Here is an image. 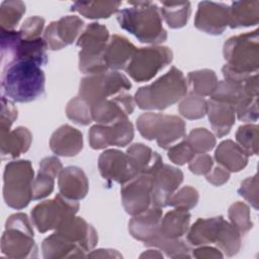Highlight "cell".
Returning <instances> with one entry per match:
<instances>
[{
  "label": "cell",
  "mask_w": 259,
  "mask_h": 259,
  "mask_svg": "<svg viewBox=\"0 0 259 259\" xmlns=\"http://www.w3.org/2000/svg\"><path fill=\"white\" fill-rule=\"evenodd\" d=\"M84 26L83 20L76 15H67L53 21L44 32V39L50 50L56 51L72 44Z\"/></svg>",
  "instance_id": "2e32d148"
},
{
  "label": "cell",
  "mask_w": 259,
  "mask_h": 259,
  "mask_svg": "<svg viewBox=\"0 0 259 259\" xmlns=\"http://www.w3.org/2000/svg\"><path fill=\"white\" fill-rule=\"evenodd\" d=\"M140 134L147 140H156L159 147L168 149L185 135V122L176 115L147 112L137 119Z\"/></svg>",
  "instance_id": "ba28073f"
},
{
  "label": "cell",
  "mask_w": 259,
  "mask_h": 259,
  "mask_svg": "<svg viewBox=\"0 0 259 259\" xmlns=\"http://www.w3.org/2000/svg\"><path fill=\"white\" fill-rule=\"evenodd\" d=\"M79 203L57 194L54 199L46 200L33 207L31 210V220L40 233L57 229L67 218L77 213Z\"/></svg>",
  "instance_id": "8fae6325"
},
{
  "label": "cell",
  "mask_w": 259,
  "mask_h": 259,
  "mask_svg": "<svg viewBox=\"0 0 259 259\" xmlns=\"http://www.w3.org/2000/svg\"><path fill=\"white\" fill-rule=\"evenodd\" d=\"M187 88L182 72L172 67L152 84L141 87L136 92L135 101L141 109L163 110L183 98Z\"/></svg>",
  "instance_id": "277c9868"
},
{
  "label": "cell",
  "mask_w": 259,
  "mask_h": 259,
  "mask_svg": "<svg viewBox=\"0 0 259 259\" xmlns=\"http://www.w3.org/2000/svg\"><path fill=\"white\" fill-rule=\"evenodd\" d=\"M47 48V42L41 37L33 39L22 38L18 47L17 60H29L35 62L39 66L46 65L48 62V56L46 53Z\"/></svg>",
  "instance_id": "836d02e7"
},
{
  "label": "cell",
  "mask_w": 259,
  "mask_h": 259,
  "mask_svg": "<svg viewBox=\"0 0 259 259\" xmlns=\"http://www.w3.org/2000/svg\"><path fill=\"white\" fill-rule=\"evenodd\" d=\"M229 218L232 222L231 224L241 233V235L252 228L249 207L241 201H237L230 206Z\"/></svg>",
  "instance_id": "f6af8a7d"
},
{
  "label": "cell",
  "mask_w": 259,
  "mask_h": 259,
  "mask_svg": "<svg viewBox=\"0 0 259 259\" xmlns=\"http://www.w3.org/2000/svg\"><path fill=\"white\" fill-rule=\"evenodd\" d=\"M3 196L6 204L22 209L32 199L33 169L27 160L13 161L5 166Z\"/></svg>",
  "instance_id": "8992f818"
},
{
  "label": "cell",
  "mask_w": 259,
  "mask_h": 259,
  "mask_svg": "<svg viewBox=\"0 0 259 259\" xmlns=\"http://www.w3.org/2000/svg\"><path fill=\"white\" fill-rule=\"evenodd\" d=\"M32 136L23 126H18L13 131L1 133V156L2 159L17 158L25 153L31 144Z\"/></svg>",
  "instance_id": "484cf974"
},
{
  "label": "cell",
  "mask_w": 259,
  "mask_h": 259,
  "mask_svg": "<svg viewBox=\"0 0 259 259\" xmlns=\"http://www.w3.org/2000/svg\"><path fill=\"white\" fill-rule=\"evenodd\" d=\"M56 232L85 252L90 251L98 241L95 229L84 219L75 217V214L62 222Z\"/></svg>",
  "instance_id": "d6986e66"
},
{
  "label": "cell",
  "mask_w": 259,
  "mask_h": 259,
  "mask_svg": "<svg viewBox=\"0 0 259 259\" xmlns=\"http://www.w3.org/2000/svg\"><path fill=\"white\" fill-rule=\"evenodd\" d=\"M66 113L69 119L81 125H87L93 120L91 115V105L79 95L69 101Z\"/></svg>",
  "instance_id": "60d3db41"
},
{
  "label": "cell",
  "mask_w": 259,
  "mask_h": 259,
  "mask_svg": "<svg viewBox=\"0 0 259 259\" xmlns=\"http://www.w3.org/2000/svg\"><path fill=\"white\" fill-rule=\"evenodd\" d=\"M259 20L258 1H237L230 7V22L232 28L256 25Z\"/></svg>",
  "instance_id": "4dcf8cb0"
},
{
  "label": "cell",
  "mask_w": 259,
  "mask_h": 259,
  "mask_svg": "<svg viewBox=\"0 0 259 259\" xmlns=\"http://www.w3.org/2000/svg\"><path fill=\"white\" fill-rule=\"evenodd\" d=\"M120 2H105V1H94V2H75L71 6L72 11H76L83 16L91 19L108 18L111 14L115 13L120 6Z\"/></svg>",
  "instance_id": "1f68e13d"
},
{
  "label": "cell",
  "mask_w": 259,
  "mask_h": 259,
  "mask_svg": "<svg viewBox=\"0 0 259 259\" xmlns=\"http://www.w3.org/2000/svg\"><path fill=\"white\" fill-rule=\"evenodd\" d=\"M161 14L171 28L184 26L189 18L191 8L189 2H162Z\"/></svg>",
  "instance_id": "d6a6232c"
},
{
  "label": "cell",
  "mask_w": 259,
  "mask_h": 259,
  "mask_svg": "<svg viewBox=\"0 0 259 259\" xmlns=\"http://www.w3.org/2000/svg\"><path fill=\"white\" fill-rule=\"evenodd\" d=\"M46 78L40 66L29 60H17L2 69L3 96L16 102H30L45 94Z\"/></svg>",
  "instance_id": "6da1fadb"
},
{
  "label": "cell",
  "mask_w": 259,
  "mask_h": 259,
  "mask_svg": "<svg viewBox=\"0 0 259 259\" xmlns=\"http://www.w3.org/2000/svg\"><path fill=\"white\" fill-rule=\"evenodd\" d=\"M190 213L188 209L175 208L170 210L161 219L159 232L163 237L169 239L181 238L186 234L189 226Z\"/></svg>",
  "instance_id": "f546056e"
},
{
  "label": "cell",
  "mask_w": 259,
  "mask_h": 259,
  "mask_svg": "<svg viewBox=\"0 0 259 259\" xmlns=\"http://www.w3.org/2000/svg\"><path fill=\"white\" fill-rule=\"evenodd\" d=\"M146 246H153V247L160 248L162 251H164L167 254V256L172 258L190 257V255L188 254L189 249L183 240H181L180 238L169 239V238L163 237L160 234V232H159V235Z\"/></svg>",
  "instance_id": "ab89813d"
},
{
  "label": "cell",
  "mask_w": 259,
  "mask_h": 259,
  "mask_svg": "<svg viewBox=\"0 0 259 259\" xmlns=\"http://www.w3.org/2000/svg\"><path fill=\"white\" fill-rule=\"evenodd\" d=\"M25 12V4L22 1H4L0 8L1 29L14 30L20 18Z\"/></svg>",
  "instance_id": "f35d334b"
},
{
  "label": "cell",
  "mask_w": 259,
  "mask_h": 259,
  "mask_svg": "<svg viewBox=\"0 0 259 259\" xmlns=\"http://www.w3.org/2000/svg\"><path fill=\"white\" fill-rule=\"evenodd\" d=\"M1 250L10 258L37 256L32 225L25 213L18 212L8 218L1 238Z\"/></svg>",
  "instance_id": "52a82bcc"
},
{
  "label": "cell",
  "mask_w": 259,
  "mask_h": 259,
  "mask_svg": "<svg viewBox=\"0 0 259 259\" xmlns=\"http://www.w3.org/2000/svg\"><path fill=\"white\" fill-rule=\"evenodd\" d=\"M230 7L223 3L203 1L198 4L194 25L209 34H221L229 25Z\"/></svg>",
  "instance_id": "e0dca14e"
},
{
  "label": "cell",
  "mask_w": 259,
  "mask_h": 259,
  "mask_svg": "<svg viewBox=\"0 0 259 259\" xmlns=\"http://www.w3.org/2000/svg\"><path fill=\"white\" fill-rule=\"evenodd\" d=\"M206 113L215 135L222 138L228 135L235 122L236 106L209 98L206 101Z\"/></svg>",
  "instance_id": "603a6c76"
},
{
  "label": "cell",
  "mask_w": 259,
  "mask_h": 259,
  "mask_svg": "<svg viewBox=\"0 0 259 259\" xmlns=\"http://www.w3.org/2000/svg\"><path fill=\"white\" fill-rule=\"evenodd\" d=\"M198 201V192L191 186H184L177 192H174L168 200V205L175 208L190 209Z\"/></svg>",
  "instance_id": "7dc6e473"
},
{
  "label": "cell",
  "mask_w": 259,
  "mask_h": 259,
  "mask_svg": "<svg viewBox=\"0 0 259 259\" xmlns=\"http://www.w3.org/2000/svg\"><path fill=\"white\" fill-rule=\"evenodd\" d=\"M136 51L137 48L124 36L112 35L104 52V60L108 69L113 71L125 69Z\"/></svg>",
  "instance_id": "cb8c5ba5"
},
{
  "label": "cell",
  "mask_w": 259,
  "mask_h": 259,
  "mask_svg": "<svg viewBox=\"0 0 259 259\" xmlns=\"http://www.w3.org/2000/svg\"><path fill=\"white\" fill-rule=\"evenodd\" d=\"M134 108V98L128 94L120 93L91 105V115L99 124H111L127 118Z\"/></svg>",
  "instance_id": "5bb4252c"
},
{
  "label": "cell",
  "mask_w": 259,
  "mask_h": 259,
  "mask_svg": "<svg viewBox=\"0 0 259 259\" xmlns=\"http://www.w3.org/2000/svg\"><path fill=\"white\" fill-rule=\"evenodd\" d=\"M206 108V101L203 97L191 93L181 101L179 112L188 119H197L205 115Z\"/></svg>",
  "instance_id": "ee69618b"
},
{
  "label": "cell",
  "mask_w": 259,
  "mask_h": 259,
  "mask_svg": "<svg viewBox=\"0 0 259 259\" xmlns=\"http://www.w3.org/2000/svg\"><path fill=\"white\" fill-rule=\"evenodd\" d=\"M109 41V33L104 25L90 23L77 40L81 48L79 53V69L82 73L92 75L108 70L104 60V52Z\"/></svg>",
  "instance_id": "5b68a950"
},
{
  "label": "cell",
  "mask_w": 259,
  "mask_h": 259,
  "mask_svg": "<svg viewBox=\"0 0 259 259\" xmlns=\"http://www.w3.org/2000/svg\"><path fill=\"white\" fill-rule=\"evenodd\" d=\"M2 109H1V133L9 132L12 123L17 118V109L5 96L1 98Z\"/></svg>",
  "instance_id": "816d5d0a"
},
{
  "label": "cell",
  "mask_w": 259,
  "mask_h": 259,
  "mask_svg": "<svg viewBox=\"0 0 259 259\" xmlns=\"http://www.w3.org/2000/svg\"><path fill=\"white\" fill-rule=\"evenodd\" d=\"M127 8L117 13L121 28L134 34L140 41L160 44L166 40L167 32L162 25L160 8L151 1L128 2Z\"/></svg>",
  "instance_id": "7a4b0ae2"
},
{
  "label": "cell",
  "mask_w": 259,
  "mask_h": 259,
  "mask_svg": "<svg viewBox=\"0 0 259 259\" xmlns=\"http://www.w3.org/2000/svg\"><path fill=\"white\" fill-rule=\"evenodd\" d=\"M161 218L162 208L152 205L147 210L134 215L128 223V231L135 239L147 245L159 235Z\"/></svg>",
  "instance_id": "ffe728a7"
},
{
  "label": "cell",
  "mask_w": 259,
  "mask_h": 259,
  "mask_svg": "<svg viewBox=\"0 0 259 259\" xmlns=\"http://www.w3.org/2000/svg\"><path fill=\"white\" fill-rule=\"evenodd\" d=\"M60 193L68 199L80 200L88 192V180L83 170L76 166H70L59 174Z\"/></svg>",
  "instance_id": "7402d4cb"
},
{
  "label": "cell",
  "mask_w": 259,
  "mask_h": 259,
  "mask_svg": "<svg viewBox=\"0 0 259 259\" xmlns=\"http://www.w3.org/2000/svg\"><path fill=\"white\" fill-rule=\"evenodd\" d=\"M257 175L249 177L244 180L239 188L238 192L246 200H248L256 209L258 208V194H257Z\"/></svg>",
  "instance_id": "f5cc1de1"
},
{
  "label": "cell",
  "mask_w": 259,
  "mask_h": 259,
  "mask_svg": "<svg viewBox=\"0 0 259 259\" xmlns=\"http://www.w3.org/2000/svg\"><path fill=\"white\" fill-rule=\"evenodd\" d=\"M223 217L198 219L190 228L187 241L192 245H204L215 243Z\"/></svg>",
  "instance_id": "f1b7e54d"
},
{
  "label": "cell",
  "mask_w": 259,
  "mask_h": 259,
  "mask_svg": "<svg viewBox=\"0 0 259 259\" xmlns=\"http://www.w3.org/2000/svg\"><path fill=\"white\" fill-rule=\"evenodd\" d=\"M190 171L197 175H207L212 167V159L207 154H196L188 165Z\"/></svg>",
  "instance_id": "db71d44e"
},
{
  "label": "cell",
  "mask_w": 259,
  "mask_h": 259,
  "mask_svg": "<svg viewBox=\"0 0 259 259\" xmlns=\"http://www.w3.org/2000/svg\"><path fill=\"white\" fill-rule=\"evenodd\" d=\"M185 140L195 155L204 154L212 150L215 146V138L206 128L192 130Z\"/></svg>",
  "instance_id": "b9f144b4"
},
{
  "label": "cell",
  "mask_w": 259,
  "mask_h": 259,
  "mask_svg": "<svg viewBox=\"0 0 259 259\" xmlns=\"http://www.w3.org/2000/svg\"><path fill=\"white\" fill-rule=\"evenodd\" d=\"M229 178H230V173L227 171V169L222 167L214 168L212 172H209L206 175V180L215 186H220L226 183L229 180Z\"/></svg>",
  "instance_id": "11a10c76"
},
{
  "label": "cell",
  "mask_w": 259,
  "mask_h": 259,
  "mask_svg": "<svg viewBox=\"0 0 259 259\" xmlns=\"http://www.w3.org/2000/svg\"><path fill=\"white\" fill-rule=\"evenodd\" d=\"M238 145L248 154L256 155L258 152V126L256 124H245L236 133Z\"/></svg>",
  "instance_id": "7bdbcfd3"
},
{
  "label": "cell",
  "mask_w": 259,
  "mask_h": 259,
  "mask_svg": "<svg viewBox=\"0 0 259 259\" xmlns=\"http://www.w3.org/2000/svg\"><path fill=\"white\" fill-rule=\"evenodd\" d=\"M215 244L228 255L233 256L241 247V233L230 223L223 220Z\"/></svg>",
  "instance_id": "8d00e7d4"
},
{
  "label": "cell",
  "mask_w": 259,
  "mask_h": 259,
  "mask_svg": "<svg viewBox=\"0 0 259 259\" xmlns=\"http://www.w3.org/2000/svg\"><path fill=\"white\" fill-rule=\"evenodd\" d=\"M89 144L92 149L99 150L108 146L124 147L134 138V126L125 118L111 124H95L89 133Z\"/></svg>",
  "instance_id": "7c38bea8"
},
{
  "label": "cell",
  "mask_w": 259,
  "mask_h": 259,
  "mask_svg": "<svg viewBox=\"0 0 259 259\" xmlns=\"http://www.w3.org/2000/svg\"><path fill=\"white\" fill-rule=\"evenodd\" d=\"M51 150L59 156H76L83 148V136L80 131L64 124L54 132L50 140Z\"/></svg>",
  "instance_id": "44dd1931"
},
{
  "label": "cell",
  "mask_w": 259,
  "mask_h": 259,
  "mask_svg": "<svg viewBox=\"0 0 259 259\" xmlns=\"http://www.w3.org/2000/svg\"><path fill=\"white\" fill-rule=\"evenodd\" d=\"M244 95V82L225 79L218 83V86L213 93L210 95V98L220 102H226L237 106Z\"/></svg>",
  "instance_id": "d590c367"
},
{
  "label": "cell",
  "mask_w": 259,
  "mask_h": 259,
  "mask_svg": "<svg viewBox=\"0 0 259 259\" xmlns=\"http://www.w3.org/2000/svg\"><path fill=\"white\" fill-rule=\"evenodd\" d=\"M227 64L222 71L225 79L245 82L259 67L258 30L229 38L224 46Z\"/></svg>",
  "instance_id": "3957f363"
},
{
  "label": "cell",
  "mask_w": 259,
  "mask_h": 259,
  "mask_svg": "<svg viewBox=\"0 0 259 259\" xmlns=\"http://www.w3.org/2000/svg\"><path fill=\"white\" fill-rule=\"evenodd\" d=\"M188 81L192 93L201 97L207 95L210 96L219 83L214 72L208 69L188 73Z\"/></svg>",
  "instance_id": "e575fe53"
},
{
  "label": "cell",
  "mask_w": 259,
  "mask_h": 259,
  "mask_svg": "<svg viewBox=\"0 0 259 259\" xmlns=\"http://www.w3.org/2000/svg\"><path fill=\"white\" fill-rule=\"evenodd\" d=\"M42 253L45 258H65V257H85V251L79 246L70 242L57 232L44 240Z\"/></svg>",
  "instance_id": "83f0119b"
},
{
  "label": "cell",
  "mask_w": 259,
  "mask_h": 259,
  "mask_svg": "<svg viewBox=\"0 0 259 259\" xmlns=\"http://www.w3.org/2000/svg\"><path fill=\"white\" fill-rule=\"evenodd\" d=\"M193 256L197 257V258H202V257H206V258H221L223 257L222 253L214 249V248H209V247H201L198 248L196 250H194L193 252Z\"/></svg>",
  "instance_id": "9f6ffc18"
},
{
  "label": "cell",
  "mask_w": 259,
  "mask_h": 259,
  "mask_svg": "<svg viewBox=\"0 0 259 259\" xmlns=\"http://www.w3.org/2000/svg\"><path fill=\"white\" fill-rule=\"evenodd\" d=\"M195 156L191 147L186 140H183L177 145L170 147L168 150V158L177 165H184Z\"/></svg>",
  "instance_id": "681fc988"
},
{
  "label": "cell",
  "mask_w": 259,
  "mask_h": 259,
  "mask_svg": "<svg viewBox=\"0 0 259 259\" xmlns=\"http://www.w3.org/2000/svg\"><path fill=\"white\" fill-rule=\"evenodd\" d=\"M183 181V173L170 165L162 164L152 174V205L163 208Z\"/></svg>",
  "instance_id": "9a60e30c"
},
{
  "label": "cell",
  "mask_w": 259,
  "mask_h": 259,
  "mask_svg": "<svg viewBox=\"0 0 259 259\" xmlns=\"http://www.w3.org/2000/svg\"><path fill=\"white\" fill-rule=\"evenodd\" d=\"M131 87V82L123 74L117 71H105L83 78L79 86V96L93 105L98 101L118 95Z\"/></svg>",
  "instance_id": "9c48e42d"
},
{
  "label": "cell",
  "mask_w": 259,
  "mask_h": 259,
  "mask_svg": "<svg viewBox=\"0 0 259 259\" xmlns=\"http://www.w3.org/2000/svg\"><path fill=\"white\" fill-rule=\"evenodd\" d=\"M57 175L40 168L32 185V199L37 200L51 194L54 190V181Z\"/></svg>",
  "instance_id": "bcb514c9"
},
{
  "label": "cell",
  "mask_w": 259,
  "mask_h": 259,
  "mask_svg": "<svg viewBox=\"0 0 259 259\" xmlns=\"http://www.w3.org/2000/svg\"><path fill=\"white\" fill-rule=\"evenodd\" d=\"M172 58L173 54L167 47L141 48L136 51L124 70L137 82L148 81L171 63Z\"/></svg>",
  "instance_id": "30bf717a"
},
{
  "label": "cell",
  "mask_w": 259,
  "mask_h": 259,
  "mask_svg": "<svg viewBox=\"0 0 259 259\" xmlns=\"http://www.w3.org/2000/svg\"><path fill=\"white\" fill-rule=\"evenodd\" d=\"M125 211L137 215L152 206V174H141L125 183L121 190Z\"/></svg>",
  "instance_id": "4fadbf2b"
},
{
  "label": "cell",
  "mask_w": 259,
  "mask_h": 259,
  "mask_svg": "<svg viewBox=\"0 0 259 259\" xmlns=\"http://www.w3.org/2000/svg\"><path fill=\"white\" fill-rule=\"evenodd\" d=\"M45 26V19L39 16H31L24 20L19 30L23 39H33L40 37L42 28Z\"/></svg>",
  "instance_id": "f907efd6"
},
{
  "label": "cell",
  "mask_w": 259,
  "mask_h": 259,
  "mask_svg": "<svg viewBox=\"0 0 259 259\" xmlns=\"http://www.w3.org/2000/svg\"><path fill=\"white\" fill-rule=\"evenodd\" d=\"M22 37L19 31L1 29V65L2 69L17 60L18 47Z\"/></svg>",
  "instance_id": "74e56055"
},
{
  "label": "cell",
  "mask_w": 259,
  "mask_h": 259,
  "mask_svg": "<svg viewBox=\"0 0 259 259\" xmlns=\"http://www.w3.org/2000/svg\"><path fill=\"white\" fill-rule=\"evenodd\" d=\"M141 257H163V255L161 253H159V251H156L152 254H145V255H141Z\"/></svg>",
  "instance_id": "6f0895ef"
},
{
  "label": "cell",
  "mask_w": 259,
  "mask_h": 259,
  "mask_svg": "<svg viewBox=\"0 0 259 259\" xmlns=\"http://www.w3.org/2000/svg\"><path fill=\"white\" fill-rule=\"evenodd\" d=\"M126 156L138 175L153 174L163 164L161 156L144 144L132 145L126 151Z\"/></svg>",
  "instance_id": "d4e9b609"
},
{
  "label": "cell",
  "mask_w": 259,
  "mask_h": 259,
  "mask_svg": "<svg viewBox=\"0 0 259 259\" xmlns=\"http://www.w3.org/2000/svg\"><path fill=\"white\" fill-rule=\"evenodd\" d=\"M248 154L231 140L222 142L214 153L217 162L232 172L242 170L248 163Z\"/></svg>",
  "instance_id": "4316f807"
},
{
  "label": "cell",
  "mask_w": 259,
  "mask_h": 259,
  "mask_svg": "<svg viewBox=\"0 0 259 259\" xmlns=\"http://www.w3.org/2000/svg\"><path fill=\"white\" fill-rule=\"evenodd\" d=\"M245 90V89H244ZM257 96L245 92L244 97L236 106L238 118L242 121H256L258 118Z\"/></svg>",
  "instance_id": "c3c4849f"
},
{
  "label": "cell",
  "mask_w": 259,
  "mask_h": 259,
  "mask_svg": "<svg viewBox=\"0 0 259 259\" xmlns=\"http://www.w3.org/2000/svg\"><path fill=\"white\" fill-rule=\"evenodd\" d=\"M101 176L106 180L115 181L121 185L139 176L130 164L126 154L118 150H107L98 159Z\"/></svg>",
  "instance_id": "ac0fdd59"
}]
</instances>
